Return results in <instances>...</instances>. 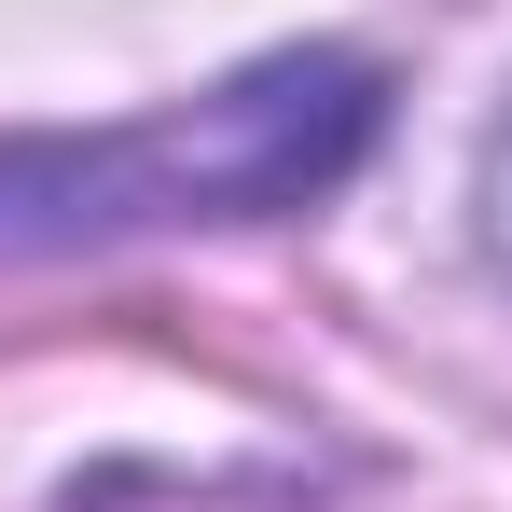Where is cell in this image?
Wrapping results in <instances>:
<instances>
[{"label":"cell","instance_id":"1","mask_svg":"<svg viewBox=\"0 0 512 512\" xmlns=\"http://www.w3.org/2000/svg\"><path fill=\"white\" fill-rule=\"evenodd\" d=\"M374 70L360 56H250L236 84L167 97L97 139H0V250H97V236H180V222H291L374 153Z\"/></svg>","mask_w":512,"mask_h":512},{"label":"cell","instance_id":"2","mask_svg":"<svg viewBox=\"0 0 512 512\" xmlns=\"http://www.w3.org/2000/svg\"><path fill=\"white\" fill-rule=\"evenodd\" d=\"M471 208H485V263L512 277V111H499V139H485V180H471Z\"/></svg>","mask_w":512,"mask_h":512}]
</instances>
